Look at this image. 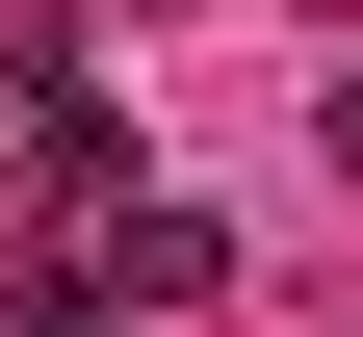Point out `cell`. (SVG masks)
I'll return each mask as SVG.
<instances>
[{
	"instance_id": "6da1fadb",
	"label": "cell",
	"mask_w": 363,
	"mask_h": 337,
	"mask_svg": "<svg viewBox=\"0 0 363 337\" xmlns=\"http://www.w3.org/2000/svg\"><path fill=\"white\" fill-rule=\"evenodd\" d=\"M337 182H363V78H337Z\"/></svg>"
}]
</instances>
